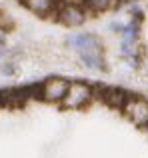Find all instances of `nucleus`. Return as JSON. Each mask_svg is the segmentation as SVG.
Listing matches in <instances>:
<instances>
[{
    "instance_id": "f257e3e1",
    "label": "nucleus",
    "mask_w": 148,
    "mask_h": 158,
    "mask_svg": "<svg viewBox=\"0 0 148 158\" xmlns=\"http://www.w3.org/2000/svg\"><path fill=\"white\" fill-rule=\"evenodd\" d=\"M68 42L80 52V58L90 70L98 68L102 64V58H100V44L94 36L90 34H76V36H70Z\"/></svg>"
},
{
    "instance_id": "7ed1b4c3",
    "label": "nucleus",
    "mask_w": 148,
    "mask_h": 158,
    "mask_svg": "<svg viewBox=\"0 0 148 158\" xmlns=\"http://www.w3.org/2000/svg\"><path fill=\"white\" fill-rule=\"evenodd\" d=\"M90 96V88L86 84H80V82H74L70 84L66 96H64V106L66 108H78L82 106Z\"/></svg>"
},
{
    "instance_id": "39448f33",
    "label": "nucleus",
    "mask_w": 148,
    "mask_h": 158,
    "mask_svg": "<svg viewBox=\"0 0 148 158\" xmlns=\"http://www.w3.org/2000/svg\"><path fill=\"white\" fill-rule=\"evenodd\" d=\"M60 16H62V22L68 24V26H76V24L84 22V12H82L80 8H76V6L64 8V10L60 12Z\"/></svg>"
},
{
    "instance_id": "0eeeda50",
    "label": "nucleus",
    "mask_w": 148,
    "mask_h": 158,
    "mask_svg": "<svg viewBox=\"0 0 148 158\" xmlns=\"http://www.w3.org/2000/svg\"><path fill=\"white\" fill-rule=\"evenodd\" d=\"M84 2L88 4L90 8H94V10H104L110 4V0H84Z\"/></svg>"
},
{
    "instance_id": "423d86ee",
    "label": "nucleus",
    "mask_w": 148,
    "mask_h": 158,
    "mask_svg": "<svg viewBox=\"0 0 148 158\" xmlns=\"http://www.w3.org/2000/svg\"><path fill=\"white\" fill-rule=\"evenodd\" d=\"M28 6L32 10L40 12V14H44V12H48L52 8V0H28Z\"/></svg>"
},
{
    "instance_id": "20e7f679",
    "label": "nucleus",
    "mask_w": 148,
    "mask_h": 158,
    "mask_svg": "<svg viewBox=\"0 0 148 158\" xmlns=\"http://www.w3.org/2000/svg\"><path fill=\"white\" fill-rule=\"evenodd\" d=\"M68 88H70V84H68L66 80H60V78L48 80L46 84L42 86V96L46 98V100H60V98L66 96Z\"/></svg>"
},
{
    "instance_id": "f03ea898",
    "label": "nucleus",
    "mask_w": 148,
    "mask_h": 158,
    "mask_svg": "<svg viewBox=\"0 0 148 158\" xmlns=\"http://www.w3.org/2000/svg\"><path fill=\"white\" fill-rule=\"evenodd\" d=\"M122 108H124L126 116H128L132 122L140 124V126L148 124V102L138 100V98H128Z\"/></svg>"
},
{
    "instance_id": "6e6552de",
    "label": "nucleus",
    "mask_w": 148,
    "mask_h": 158,
    "mask_svg": "<svg viewBox=\"0 0 148 158\" xmlns=\"http://www.w3.org/2000/svg\"><path fill=\"white\" fill-rule=\"evenodd\" d=\"M2 54H4V44L0 42V56H2Z\"/></svg>"
}]
</instances>
